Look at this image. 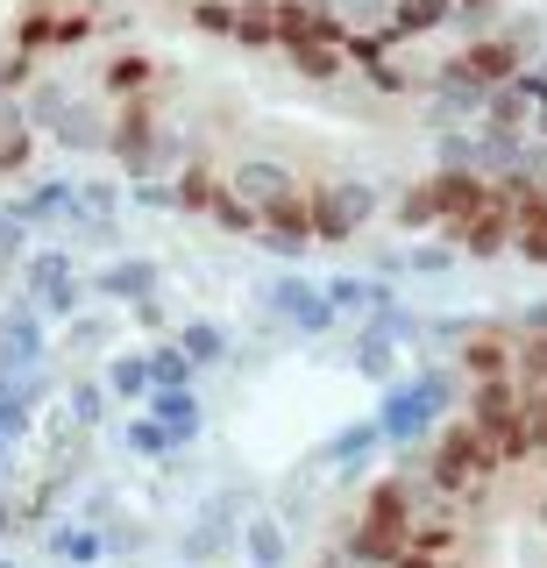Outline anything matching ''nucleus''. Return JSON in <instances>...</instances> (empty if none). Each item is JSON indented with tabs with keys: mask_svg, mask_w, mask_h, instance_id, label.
Here are the masks:
<instances>
[{
	"mask_svg": "<svg viewBox=\"0 0 547 568\" xmlns=\"http://www.w3.org/2000/svg\"><path fill=\"white\" fill-rule=\"evenodd\" d=\"M463 405V377L455 369H440V363H427V369H413V377H392L384 384V398H377V434H384V448H398V455H413V448H427L434 440V426Z\"/></svg>",
	"mask_w": 547,
	"mask_h": 568,
	"instance_id": "f257e3e1",
	"label": "nucleus"
},
{
	"mask_svg": "<svg viewBox=\"0 0 547 568\" xmlns=\"http://www.w3.org/2000/svg\"><path fill=\"white\" fill-rule=\"evenodd\" d=\"M108 156H114L129 178H164L185 150H179V135L164 129V114H156L143 93H129V106H121V114H108Z\"/></svg>",
	"mask_w": 547,
	"mask_h": 568,
	"instance_id": "f03ea898",
	"label": "nucleus"
},
{
	"mask_svg": "<svg viewBox=\"0 0 547 568\" xmlns=\"http://www.w3.org/2000/svg\"><path fill=\"white\" fill-rule=\"evenodd\" d=\"M413 526H419L413 490H405V484H377V497H369V511H363V526L348 532V555H356V561H398L405 540H413Z\"/></svg>",
	"mask_w": 547,
	"mask_h": 568,
	"instance_id": "7ed1b4c3",
	"label": "nucleus"
},
{
	"mask_svg": "<svg viewBox=\"0 0 547 568\" xmlns=\"http://www.w3.org/2000/svg\"><path fill=\"white\" fill-rule=\"evenodd\" d=\"M22 121L43 135H58L64 150H108V106L93 100H64L58 85H37V93L22 100Z\"/></svg>",
	"mask_w": 547,
	"mask_h": 568,
	"instance_id": "20e7f679",
	"label": "nucleus"
},
{
	"mask_svg": "<svg viewBox=\"0 0 547 568\" xmlns=\"http://www.w3.org/2000/svg\"><path fill=\"white\" fill-rule=\"evenodd\" d=\"M263 313L271 320H285V327L298 334V342H321V334L342 327V313L327 306V292H321V277H306V271H277L271 284H263Z\"/></svg>",
	"mask_w": 547,
	"mask_h": 568,
	"instance_id": "39448f33",
	"label": "nucleus"
},
{
	"mask_svg": "<svg viewBox=\"0 0 547 568\" xmlns=\"http://www.w3.org/2000/svg\"><path fill=\"white\" fill-rule=\"evenodd\" d=\"M22 298L37 306L43 320H72L85 313V277L72 271V248H29L22 256Z\"/></svg>",
	"mask_w": 547,
	"mask_h": 568,
	"instance_id": "423d86ee",
	"label": "nucleus"
},
{
	"mask_svg": "<svg viewBox=\"0 0 547 568\" xmlns=\"http://www.w3.org/2000/svg\"><path fill=\"white\" fill-rule=\"evenodd\" d=\"M498 469V448H490L484 434H476L469 419H455L448 434L434 440V462H427V484L434 490H448V497H463V490H476L484 476Z\"/></svg>",
	"mask_w": 547,
	"mask_h": 568,
	"instance_id": "0eeeda50",
	"label": "nucleus"
},
{
	"mask_svg": "<svg viewBox=\"0 0 547 568\" xmlns=\"http://www.w3.org/2000/svg\"><path fill=\"white\" fill-rule=\"evenodd\" d=\"M534 58H540V22H511L498 36H469V50L455 58V71L476 79V85H505L511 71H526Z\"/></svg>",
	"mask_w": 547,
	"mask_h": 568,
	"instance_id": "6e6552de",
	"label": "nucleus"
},
{
	"mask_svg": "<svg viewBox=\"0 0 547 568\" xmlns=\"http://www.w3.org/2000/svg\"><path fill=\"white\" fill-rule=\"evenodd\" d=\"M377 213V185H363V178H342V185H321L306 192V227L313 242H356V227Z\"/></svg>",
	"mask_w": 547,
	"mask_h": 568,
	"instance_id": "1a4fd4ad",
	"label": "nucleus"
},
{
	"mask_svg": "<svg viewBox=\"0 0 547 568\" xmlns=\"http://www.w3.org/2000/svg\"><path fill=\"white\" fill-rule=\"evenodd\" d=\"M50 363V320L29 306V298H14L8 313H0V377L8 369H43Z\"/></svg>",
	"mask_w": 547,
	"mask_h": 568,
	"instance_id": "9d476101",
	"label": "nucleus"
},
{
	"mask_svg": "<svg viewBox=\"0 0 547 568\" xmlns=\"http://www.w3.org/2000/svg\"><path fill=\"white\" fill-rule=\"evenodd\" d=\"M235 526H242V511H235V497H206L200 505V519L185 526V568H200V561H221V555H235Z\"/></svg>",
	"mask_w": 547,
	"mask_h": 568,
	"instance_id": "9b49d317",
	"label": "nucleus"
},
{
	"mask_svg": "<svg viewBox=\"0 0 547 568\" xmlns=\"http://www.w3.org/2000/svg\"><path fill=\"white\" fill-rule=\"evenodd\" d=\"M227 192H235L250 213H263L271 200H285V192H298V171L292 164H277V156H242V164H227Z\"/></svg>",
	"mask_w": 547,
	"mask_h": 568,
	"instance_id": "f8f14e48",
	"label": "nucleus"
},
{
	"mask_svg": "<svg viewBox=\"0 0 547 568\" xmlns=\"http://www.w3.org/2000/svg\"><path fill=\"white\" fill-rule=\"evenodd\" d=\"M85 292L108 298V306H135V298L164 292V271H156L150 256H114V263H100V271L85 277Z\"/></svg>",
	"mask_w": 547,
	"mask_h": 568,
	"instance_id": "ddd939ff",
	"label": "nucleus"
},
{
	"mask_svg": "<svg viewBox=\"0 0 547 568\" xmlns=\"http://www.w3.org/2000/svg\"><path fill=\"white\" fill-rule=\"evenodd\" d=\"M143 413L164 426V434L179 440V448H192V440L206 434V405H200V390H192V384H150Z\"/></svg>",
	"mask_w": 547,
	"mask_h": 568,
	"instance_id": "4468645a",
	"label": "nucleus"
},
{
	"mask_svg": "<svg viewBox=\"0 0 547 568\" xmlns=\"http://www.w3.org/2000/svg\"><path fill=\"white\" fill-rule=\"evenodd\" d=\"M79 206V178H43V185H29L22 200H8L0 213L22 227H64V213Z\"/></svg>",
	"mask_w": 547,
	"mask_h": 568,
	"instance_id": "2eb2a0df",
	"label": "nucleus"
},
{
	"mask_svg": "<svg viewBox=\"0 0 547 568\" xmlns=\"http://www.w3.org/2000/svg\"><path fill=\"white\" fill-rule=\"evenodd\" d=\"M321 292H327V306L342 313V320H369L377 306H392V298H398V284H392V277H356V271H342V277H321Z\"/></svg>",
	"mask_w": 547,
	"mask_h": 568,
	"instance_id": "dca6fc26",
	"label": "nucleus"
},
{
	"mask_svg": "<svg viewBox=\"0 0 547 568\" xmlns=\"http://www.w3.org/2000/svg\"><path fill=\"white\" fill-rule=\"evenodd\" d=\"M384 448V434H377V419H348L342 434H327L321 448H313V462H327V469H342V476H356L369 455Z\"/></svg>",
	"mask_w": 547,
	"mask_h": 568,
	"instance_id": "f3484780",
	"label": "nucleus"
},
{
	"mask_svg": "<svg viewBox=\"0 0 547 568\" xmlns=\"http://www.w3.org/2000/svg\"><path fill=\"white\" fill-rule=\"evenodd\" d=\"M235 555L250 561V568H285L292 540H285V526H277L271 511H250V519L235 526Z\"/></svg>",
	"mask_w": 547,
	"mask_h": 568,
	"instance_id": "a211bd4d",
	"label": "nucleus"
},
{
	"mask_svg": "<svg viewBox=\"0 0 547 568\" xmlns=\"http://www.w3.org/2000/svg\"><path fill=\"white\" fill-rule=\"evenodd\" d=\"M448 22H455V0H392L384 36H392V43H413V36H440Z\"/></svg>",
	"mask_w": 547,
	"mask_h": 568,
	"instance_id": "6ab92c4d",
	"label": "nucleus"
},
{
	"mask_svg": "<svg viewBox=\"0 0 547 568\" xmlns=\"http://www.w3.org/2000/svg\"><path fill=\"white\" fill-rule=\"evenodd\" d=\"M463 369L476 377H511V327H469L463 334Z\"/></svg>",
	"mask_w": 547,
	"mask_h": 568,
	"instance_id": "aec40b11",
	"label": "nucleus"
},
{
	"mask_svg": "<svg viewBox=\"0 0 547 568\" xmlns=\"http://www.w3.org/2000/svg\"><path fill=\"white\" fill-rule=\"evenodd\" d=\"M50 561H64V568H100L108 561V532L100 526H85V519H72V526H50Z\"/></svg>",
	"mask_w": 547,
	"mask_h": 568,
	"instance_id": "412c9836",
	"label": "nucleus"
},
{
	"mask_svg": "<svg viewBox=\"0 0 547 568\" xmlns=\"http://www.w3.org/2000/svg\"><path fill=\"white\" fill-rule=\"evenodd\" d=\"M455 256H463L455 242H413V248H398V256H377V271L384 277H405V271L413 277H448Z\"/></svg>",
	"mask_w": 547,
	"mask_h": 568,
	"instance_id": "4be33fe9",
	"label": "nucleus"
},
{
	"mask_svg": "<svg viewBox=\"0 0 547 568\" xmlns=\"http://www.w3.org/2000/svg\"><path fill=\"white\" fill-rule=\"evenodd\" d=\"M171 342L185 348L192 369H214V363H227V355H235V342H227L221 320H179V334H171Z\"/></svg>",
	"mask_w": 547,
	"mask_h": 568,
	"instance_id": "5701e85b",
	"label": "nucleus"
},
{
	"mask_svg": "<svg viewBox=\"0 0 547 568\" xmlns=\"http://www.w3.org/2000/svg\"><path fill=\"white\" fill-rule=\"evenodd\" d=\"M100 384H108V398H114V405H143V398H150V363H143V348H121V355H108Z\"/></svg>",
	"mask_w": 547,
	"mask_h": 568,
	"instance_id": "b1692460",
	"label": "nucleus"
},
{
	"mask_svg": "<svg viewBox=\"0 0 547 568\" xmlns=\"http://www.w3.org/2000/svg\"><path fill=\"white\" fill-rule=\"evenodd\" d=\"M348 369H356V377H369V384H392L398 377V342H384L377 327H356V348H348Z\"/></svg>",
	"mask_w": 547,
	"mask_h": 568,
	"instance_id": "393cba45",
	"label": "nucleus"
},
{
	"mask_svg": "<svg viewBox=\"0 0 547 568\" xmlns=\"http://www.w3.org/2000/svg\"><path fill=\"white\" fill-rule=\"evenodd\" d=\"M108 384L100 377H79L72 390H64V426H72V434H93V426H108Z\"/></svg>",
	"mask_w": 547,
	"mask_h": 568,
	"instance_id": "a878e982",
	"label": "nucleus"
},
{
	"mask_svg": "<svg viewBox=\"0 0 547 568\" xmlns=\"http://www.w3.org/2000/svg\"><path fill=\"white\" fill-rule=\"evenodd\" d=\"M121 448H129L135 462H171V455H179V440H171L150 413H129V419H121Z\"/></svg>",
	"mask_w": 547,
	"mask_h": 568,
	"instance_id": "bb28decb",
	"label": "nucleus"
},
{
	"mask_svg": "<svg viewBox=\"0 0 547 568\" xmlns=\"http://www.w3.org/2000/svg\"><path fill=\"white\" fill-rule=\"evenodd\" d=\"M392 221H398V227H413V235H419V227H440V206H434V185H427V178H419V185H405V192H398Z\"/></svg>",
	"mask_w": 547,
	"mask_h": 568,
	"instance_id": "cd10ccee",
	"label": "nucleus"
},
{
	"mask_svg": "<svg viewBox=\"0 0 547 568\" xmlns=\"http://www.w3.org/2000/svg\"><path fill=\"white\" fill-rule=\"evenodd\" d=\"M143 363H150V384H200V369L185 363V348H179V342L143 348Z\"/></svg>",
	"mask_w": 547,
	"mask_h": 568,
	"instance_id": "c85d7f7f",
	"label": "nucleus"
},
{
	"mask_svg": "<svg viewBox=\"0 0 547 568\" xmlns=\"http://www.w3.org/2000/svg\"><path fill=\"white\" fill-rule=\"evenodd\" d=\"M121 200H129V185H114V178H79V206L93 213V221H114Z\"/></svg>",
	"mask_w": 547,
	"mask_h": 568,
	"instance_id": "c756f323",
	"label": "nucleus"
},
{
	"mask_svg": "<svg viewBox=\"0 0 547 568\" xmlns=\"http://www.w3.org/2000/svg\"><path fill=\"white\" fill-rule=\"evenodd\" d=\"M143 85H150V58H114V64H108V93H114V100L143 93Z\"/></svg>",
	"mask_w": 547,
	"mask_h": 568,
	"instance_id": "7c9ffc66",
	"label": "nucleus"
},
{
	"mask_svg": "<svg viewBox=\"0 0 547 568\" xmlns=\"http://www.w3.org/2000/svg\"><path fill=\"white\" fill-rule=\"evenodd\" d=\"M250 242H263V248H271V256H292V263H298V256H306V248H313L306 235H285V227H263V221L250 227Z\"/></svg>",
	"mask_w": 547,
	"mask_h": 568,
	"instance_id": "2f4dec72",
	"label": "nucleus"
},
{
	"mask_svg": "<svg viewBox=\"0 0 547 568\" xmlns=\"http://www.w3.org/2000/svg\"><path fill=\"white\" fill-rule=\"evenodd\" d=\"M22 256H29V227L0 213V271H14V263H22Z\"/></svg>",
	"mask_w": 547,
	"mask_h": 568,
	"instance_id": "473e14b6",
	"label": "nucleus"
},
{
	"mask_svg": "<svg viewBox=\"0 0 547 568\" xmlns=\"http://www.w3.org/2000/svg\"><path fill=\"white\" fill-rule=\"evenodd\" d=\"M64 327H72V348H108V342H114V327H108V320H85V313H72Z\"/></svg>",
	"mask_w": 547,
	"mask_h": 568,
	"instance_id": "72a5a7b5",
	"label": "nucleus"
},
{
	"mask_svg": "<svg viewBox=\"0 0 547 568\" xmlns=\"http://www.w3.org/2000/svg\"><path fill=\"white\" fill-rule=\"evenodd\" d=\"M79 519H85V526H108V519H114V490H93V497H85V511H79Z\"/></svg>",
	"mask_w": 547,
	"mask_h": 568,
	"instance_id": "f704fd0d",
	"label": "nucleus"
},
{
	"mask_svg": "<svg viewBox=\"0 0 547 568\" xmlns=\"http://www.w3.org/2000/svg\"><path fill=\"white\" fill-rule=\"evenodd\" d=\"M511 334H547V298H540V306H526V313H519V327H511Z\"/></svg>",
	"mask_w": 547,
	"mask_h": 568,
	"instance_id": "c9c22d12",
	"label": "nucleus"
},
{
	"mask_svg": "<svg viewBox=\"0 0 547 568\" xmlns=\"http://www.w3.org/2000/svg\"><path fill=\"white\" fill-rule=\"evenodd\" d=\"M14 526H22V505H8V497H0V540H8Z\"/></svg>",
	"mask_w": 547,
	"mask_h": 568,
	"instance_id": "e433bc0d",
	"label": "nucleus"
},
{
	"mask_svg": "<svg viewBox=\"0 0 547 568\" xmlns=\"http://www.w3.org/2000/svg\"><path fill=\"white\" fill-rule=\"evenodd\" d=\"M490 8H498V0H455V14H469V22H484Z\"/></svg>",
	"mask_w": 547,
	"mask_h": 568,
	"instance_id": "4c0bfd02",
	"label": "nucleus"
},
{
	"mask_svg": "<svg viewBox=\"0 0 547 568\" xmlns=\"http://www.w3.org/2000/svg\"><path fill=\"white\" fill-rule=\"evenodd\" d=\"M8 462H14V448H8V440H0V484H8Z\"/></svg>",
	"mask_w": 547,
	"mask_h": 568,
	"instance_id": "58836bf2",
	"label": "nucleus"
},
{
	"mask_svg": "<svg viewBox=\"0 0 547 568\" xmlns=\"http://www.w3.org/2000/svg\"><path fill=\"white\" fill-rule=\"evenodd\" d=\"M534 71H540V79H547V50H540V64H534Z\"/></svg>",
	"mask_w": 547,
	"mask_h": 568,
	"instance_id": "ea45409f",
	"label": "nucleus"
},
{
	"mask_svg": "<svg viewBox=\"0 0 547 568\" xmlns=\"http://www.w3.org/2000/svg\"><path fill=\"white\" fill-rule=\"evenodd\" d=\"M0 568H14V555H0Z\"/></svg>",
	"mask_w": 547,
	"mask_h": 568,
	"instance_id": "a19ab883",
	"label": "nucleus"
}]
</instances>
